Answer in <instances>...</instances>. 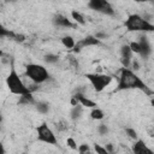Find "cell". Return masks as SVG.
<instances>
[{"instance_id":"11","label":"cell","mask_w":154,"mask_h":154,"mask_svg":"<svg viewBox=\"0 0 154 154\" xmlns=\"http://www.w3.org/2000/svg\"><path fill=\"white\" fill-rule=\"evenodd\" d=\"M53 23L58 26H61V28H73L75 24H72L65 16L63 14H55L54 18H53Z\"/></svg>"},{"instance_id":"27","label":"cell","mask_w":154,"mask_h":154,"mask_svg":"<svg viewBox=\"0 0 154 154\" xmlns=\"http://www.w3.org/2000/svg\"><path fill=\"white\" fill-rule=\"evenodd\" d=\"M94 37L97 38V40H100V38H106V37H107V34H105V32H96Z\"/></svg>"},{"instance_id":"10","label":"cell","mask_w":154,"mask_h":154,"mask_svg":"<svg viewBox=\"0 0 154 154\" xmlns=\"http://www.w3.org/2000/svg\"><path fill=\"white\" fill-rule=\"evenodd\" d=\"M138 45H140V54L142 55V58H148L149 54L152 53V48H150V45L148 43L147 37L146 36H140Z\"/></svg>"},{"instance_id":"7","label":"cell","mask_w":154,"mask_h":154,"mask_svg":"<svg viewBox=\"0 0 154 154\" xmlns=\"http://www.w3.org/2000/svg\"><path fill=\"white\" fill-rule=\"evenodd\" d=\"M88 7H90L94 11L101 12L103 14H108V16L114 14V10H113L112 5L106 0H90L88 2Z\"/></svg>"},{"instance_id":"34","label":"cell","mask_w":154,"mask_h":154,"mask_svg":"<svg viewBox=\"0 0 154 154\" xmlns=\"http://www.w3.org/2000/svg\"><path fill=\"white\" fill-rule=\"evenodd\" d=\"M2 122V117H1V113H0V123Z\"/></svg>"},{"instance_id":"21","label":"cell","mask_w":154,"mask_h":154,"mask_svg":"<svg viewBox=\"0 0 154 154\" xmlns=\"http://www.w3.org/2000/svg\"><path fill=\"white\" fill-rule=\"evenodd\" d=\"M129 47H130V49H131L132 53L140 54V45H138V42H135V41H134V42H130Z\"/></svg>"},{"instance_id":"33","label":"cell","mask_w":154,"mask_h":154,"mask_svg":"<svg viewBox=\"0 0 154 154\" xmlns=\"http://www.w3.org/2000/svg\"><path fill=\"white\" fill-rule=\"evenodd\" d=\"M2 55H4V53H2V51L0 49V57H2Z\"/></svg>"},{"instance_id":"6","label":"cell","mask_w":154,"mask_h":154,"mask_svg":"<svg viewBox=\"0 0 154 154\" xmlns=\"http://www.w3.org/2000/svg\"><path fill=\"white\" fill-rule=\"evenodd\" d=\"M37 140L48 144H57V137L47 123H42L37 128Z\"/></svg>"},{"instance_id":"17","label":"cell","mask_w":154,"mask_h":154,"mask_svg":"<svg viewBox=\"0 0 154 154\" xmlns=\"http://www.w3.org/2000/svg\"><path fill=\"white\" fill-rule=\"evenodd\" d=\"M90 117H91L93 119H95V120H101V119H103L105 114H103V112H102L101 109H99V108H93L91 112H90Z\"/></svg>"},{"instance_id":"12","label":"cell","mask_w":154,"mask_h":154,"mask_svg":"<svg viewBox=\"0 0 154 154\" xmlns=\"http://www.w3.org/2000/svg\"><path fill=\"white\" fill-rule=\"evenodd\" d=\"M73 97H76V100L81 103V106H85V107H89V108H96V103L91 100H89L88 97H85L82 93H77Z\"/></svg>"},{"instance_id":"29","label":"cell","mask_w":154,"mask_h":154,"mask_svg":"<svg viewBox=\"0 0 154 154\" xmlns=\"http://www.w3.org/2000/svg\"><path fill=\"white\" fill-rule=\"evenodd\" d=\"M132 66H134L135 70H138V69H140V64H138V61H137V60H132Z\"/></svg>"},{"instance_id":"1","label":"cell","mask_w":154,"mask_h":154,"mask_svg":"<svg viewBox=\"0 0 154 154\" xmlns=\"http://www.w3.org/2000/svg\"><path fill=\"white\" fill-rule=\"evenodd\" d=\"M124 89H140L147 93L148 95H152V90L148 89L146 83L137 75H135V72H132L129 69L122 67L119 82H118V90H124Z\"/></svg>"},{"instance_id":"28","label":"cell","mask_w":154,"mask_h":154,"mask_svg":"<svg viewBox=\"0 0 154 154\" xmlns=\"http://www.w3.org/2000/svg\"><path fill=\"white\" fill-rule=\"evenodd\" d=\"M105 149L109 153V154H113V146L111 144V143H108V144H106V147H105Z\"/></svg>"},{"instance_id":"20","label":"cell","mask_w":154,"mask_h":154,"mask_svg":"<svg viewBox=\"0 0 154 154\" xmlns=\"http://www.w3.org/2000/svg\"><path fill=\"white\" fill-rule=\"evenodd\" d=\"M58 59H59V57L55 55V54H51V53H49V54H46V55H45V61H46V63H49V64L57 63Z\"/></svg>"},{"instance_id":"23","label":"cell","mask_w":154,"mask_h":154,"mask_svg":"<svg viewBox=\"0 0 154 154\" xmlns=\"http://www.w3.org/2000/svg\"><path fill=\"white\" fill-rule=\"evenodd\" d=\"M94 148H95L96 154H109V153L105 149V147H101L100 144H95V146H94Z\"/></svg>"},{"instance_id":"15","label":"cell","mask_w":154,"mask_h":154,"mask_svg":"<svg viewBox=\"0 0 154 154\" xmlns=\"http://www.w3.org/2000/svg\"><path fill=\"white\" fill-rule=\"evenodd\" d=\"M61 43H63L66 48H69V49H71V48L75 47V40H73L71 36H64V37L61 38Z\"/></svg>"},{"instance_id":"9","label":"cell","mask_w":154,"mask_h":154,"mask_svg":"<svg viewBox=\"0 0 154 154\" xmlns=\"http://www.w3.org/2000/svg\"><path fill=\"white\" fill-rule=\"evenodd\" d=\"M120 52H122V64H123V67L128 69L130 66V63H131V58H132V52L129 47V45H124L122 46L120 48Z\"/></svg>"},{"instance_id":"5","label":"cell","mask_w":154,"mask_h":154,"mask_svg":"<svg viewBox=\"0 0 154 154\" xmlns=\"http://www.w3.org/2000/svg\"><path fill=\"white\" fill-rule=\"evenodd\" d=\"M87 79L91 83L93 88L95 89V91L100 93L106 87L109 85V83L112 82V77L109 75H101V73H87L85 75Z\"/></svg>"},{"instance_id":"8","label":"cell","mask_w":154,"mask_h":154,"mask_svg":"<svg viewBox=\"0 0 154 154\" xmlns=\"http://www.w3.org/2000/svg\"><path fill=\"white\" fill-rule=\"evenodd\" d=\"M132 154H154L153 150L142 140H137L132 144Z\"/></svg>"},{"instance_id":"31","label":"cell","mask_w":154,"mask_h":154,"mask_svg":"<svg viewBox=\"0 0 154 154\" xmlns=\"http://www.w3.org/2000/svg\"><path fill=\"white\" fill-rule=\"evenodd\" d=\"M71 105H72V106H77V105H78V101H77L76 97H73V96H72V99H71Z\"/></svg>"},{"instance_id":"2","label":"cell","mask_w":154,"mask_h":154,"mask_svg":"<svg viewBox=\"0 0 154 154\" xmlns=\"http://www.w3.org/2000/svg\"><path fill=\"white\" fill-rule=\"evenodd\" d=\"M6 85L8 88V90L12 93V94H16V95H25V94H29V89L26 88V85L23 83V81L20 79L19 75L17 73V71L14 70V67L12 66L8 76L6 77Z\"/></svg>"},{"instance_id":"3","label":"cell","mask_w":154,"mask_h":154,"mask_svg":"<svg viewBox=\"0 0 154 154\" xmlns=\"http://www.w3.org/2000/svg\"><path fill=\"white\" fill-rule=\"evenodd\" d=\"M124 25L128 29V31H153L154 30V25L147 22L146 19H143V17H141L140 14H130L128 19L124 22Z\"/></svg>"},{"instance_id":"22","label":"cell","mask_w":154,"mask_h":154,"mask_svg":"<svg viewBox=\"0 0 154 154\" xmlns=\"http://www.w3.org/2000/svg\"><path fill=\"white\" fill-rule=\"evenodd\" d=\"M125 132H126V135L130 137V138H137V132L134 130V129H131V128H126L125 129Z\"/></svg>"},{"instance_id":"4","label":"cell","mask_w":154,"mask_h":154,"mask_svg":"<svg viewBox=\"0 0 154 154\" xmlns=\"http://www.w3.org/2000/svg\"><path fill=\"white\" fill-rule=\"evenodd\" d=\"M25 75L35 83V84H41L46 81L49 79V73L47 69L42 65L38 64H29L25 67Z\"/></svg>"},{"instance_id":"13","label":"cell","mask_w":154,"mask_h":154,"mask_svg":"<svg viewBox=\"0 0 154 154\" xmlns=\"http://www.w3.org/2000/svg\"><path fill=\"white\" fill-rule=\"evenodd\" d=\"M71 16H72V18L75 19V22L77 23V24H81V25H85V19H84V17L78 12V11H72L71 12Z\"/></svg>"},{"instance_id":"25","label":"cell","mask_w":154,"mask_h":154,"mask_svg":"<svg viewBox=\"0 0 154 154\" xmlns=\"http://www.w3.org/2000/svg\"><path fill=\"white\" fill-rule=\"evenodd\" d=\"M97 130H99V134H100V135H106V134L108 132V128H107L105 124H100Z\"/></svg>"},{"instance_id":"14","label":"cell","mask_w":154,"mask_h":154,"mask_svg":"<svg viewBox=\"0 0 154 154\" xmlns=\"http://www.w3.org/2000/svg\"><path fill=\"white\" fill-rule=\"evenodd\" d=\"M70 114H71V119L77 120V119L81 117V114H82V106H81V105L73 106V108H72V111H71Z\"/></svg>"},{"instance_id":"30","label":"cell","mask_w":154,"mask_h":154,"mask_svg":"<svg viewBox=\"0 0 154 154\" xmlns=\"http://www.w3.org/2000/svg\"><path fill=\"white\" fill-rule=\"evenodd\" d=\"M57 126H58V129H59V130H65V129L67 128V126H66V125H65L63 122H61V123H59Z\"/></svg>"},{"instance_id":"32","label":"cell","mask_w":154,"mask_h":154,"mask_svg":"<svg viewBox=\"0 0 154 154\" xmlns=\"http://www.w3.org/2000/svg\"><path fill=\"white\" fill-rule=\"evenodd\" d=\"M0 154H5V148H4L1 142H0Z\"/></svg>"},{"instance_id":"16","label":"cell","mask_w":154,"mask_h":154,"mask_svg":"<svg viewBox=\"0 0 154 154\" xmlns=\"http://www.w3.org/2000/svg\"><path fill=\"white\" fill-rule=\"evenodd\" d=\"M34 96L31 93L29 94H25V95H22L20 99H19V103H24V105H29V103H34Z\"/></svg>"},{"instance_id":"26","label":"cell","mask_w":154,"mask_h":154,"mask_svg":"<svg viewBox=\"0 0 154 154\" xmlns=\"http://www.w3.org/2000/svg\"><path fill=\"white\" fill-rule=\"evenodd\" d=\"M66 143H67V146H69L71 149H77V144H76V142H75L73 138L69 137V138L66 140Z\"/></svg>"},{"instance_id":"19","label":"cell","mask_w":154,"mask_h":154,"mask_svg":"<svg viewBox=\"0 0 154 154\" xmlns=\"http://www.w3.org/2000/svg\"><path fill=\"white\" fill-rule=\"evenodd\" d=\"M0 36H10V37H14V34L12 31H10L8 29H6L1 23H0Z\"/></svg>"},{"instance_id":"18","label":"cell","mask_w":154,"mask_h":154,"mask_svg":"<svg viewBox=\"0 0 154 154\" xmlns=\"http://www.w3.org/2000/svg\"><path fill=\"white\" fill-rule=\"evenodd\" d=\"M36 108H37V111L40 112V113H47L48 111H49V105L47 103V102H43V101H41V102H38V103H36Z\"/></svg>"},{"instance_id":"24","label":"cell","mask_w":154,"mask_h":154,"mask_svg":"<svg viewBox=\"0 0 154 154\" xmlns=\"http://www.w3.org/2000/svg\"><path fill=\"white\" fill-rule=\"evenodd\" d=\"M77 149H78L79 154H85V153H88V152H89V146L83 143V144H81V146H79Z\"/></svg>"}]
</instances>
